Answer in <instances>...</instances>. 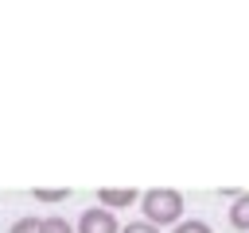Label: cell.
Instances as JSON below:
<instances>
[{
	"label": "cell",
	"mask_w": 249,
	"mask_h": 233,
	"mask_svg": "<svg viewBox=\"0 0 249 233\" xmlns=\"http://www.w3.org/2000/svg\"><path fill=\"white\" fill-rule=\"evenodd\" d=\"M140 210H144V221L148 225H179L183 221V194L171 190V186H152L140 194Z\"/></svg>",
	"instance_id": "1"
},
{
	"label": "cell",
	"mask_w": 249,
	"mask_h": 233,
	"mask_svg": "<svg viewBox=\"0 0 249 233\" xmlns=\"http://www.w3.org/2000/svg\"><path fill=\"white\" fill-rule=\"evenodd\" d=\"M74 233H121V225H117L113 210L93 206V210H86V214L78 217V229H74Z\"/></svg>",
	"instance_id": "2"
},
{
	"label": "cell",
	"mask_w": 249,
	"mask_h": 233,
	"mask_svg": "<svg viewBox=\"0 0 249 233\" xmlns=\"http://www.w3.org/2000/svg\"><path fill=\"white\" fill-rule=\"evenodd\" d=\"M97 202H105V210L132 206V202H140V190H132V186H101L97 190Z\"/></svg>",
	"instance_id": "3"
},
{
	"label": "cell",
	"mask_w": 249,
	"mask_h": 233,
	"mask_svg": "<svg viewBox=\"0 0 249 233\" xmlns=\"http://www.w3.org/2000/svg\"><path fill=\"white\" fill-rule=\"evenodd\" d=\"M230 225L241 229V233H249V190L233 198V206H230Z\"/></svg>",
	"instance_id": "4"
},
{
	"label": "cell",
	"mask_w": 249,
	"mask_h": 233,
	"mask_svg": "<svg viewBox=\"0 0 249 233\" xmlns=\"http://www.w3.org/2000/svg\"><path fill=\"white\" fill-rule=\"evenodd\" d=\"M31 198H39V202H66V198H70V190H66V186H58V190H39V186H35V190H31Z\"/></svg>",
	"instance_id": "5"
},
{
	"label": "cell",
	"mask_w": 249,
	"mask_h": 233,
	"mask_svg": "<svg viewBox=\"0 0 249 233\" xmlns=\"http://www.w3.org/2000/svg\"><path fill=\"white\" fill-rule=\"evenodd\" d=\"M171 233H214V229H210L206 221H198V217H191V221H179V225H175Z\"/></svg>",
	"instance_id": "6"
},
{
	"label": "cell",
	"mask_w": 249,
	"mask_h": 233,
	"mask_svg": "<svg viewBox=\"0 0 249 233\" xmlns=\"http://www.w3.org/2000/svg\"><path fill=\"white\" fill-rule=\"evenodd\" d=\"M43 233H74L66 217H43Z\"/></svg>",
	"instance_id": "7"
},
{
	"label": "cell",
	"mask_w": 249,
	"mask_h": 233,
	"mask_svg": "<svg viewBox=\"0 0 249 233\" xmlns=\"http://www.w3.org/2000/svg\"><path fill=\"white\" fill-rule=\"evenodd\" d=\"M12 233H43V221H39V217H19V221L12 225Z\"/></svg>",
	"instance_id": "8"
},
{
	"label": "cell",
	"mask_w": 249,
	"mask_h": 233,
	"mask_svg": "<svg viewBox=\"0 0 249 233\" xmlns=\"http://www.w3.org/2000/svg\"><path fill=\"white\" fill-rule=\"evenodd\" d=\"M121 233H160V229H156V225H148V221H128Z\"/></svg>",
	"instance_id": "9"
}]
</instances>
